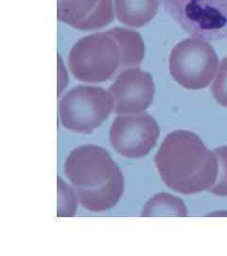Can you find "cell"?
Listing matches in <instances>:
<instances>
[{
	"instance_id": "obj_4",
	"label": "cell",
	"mask_w": 227,
	"mask_h": 256,
	"mask_svg": "<svg viewBox=\"0 0 227 256\" xmlns=\"http://www.w3.org/2000/svg\"><path fill=\"white\" fill-rule=\"evenodd\" d=\"M167 14L188 34L207 41L227 37V0H160Z\"/></svg>"
},
{
	"instance_id": "obj_8",
	"label": "cell",
	"mask_w": 227,
	"mask_h": 256,
	"mask_svg": "<svg viewBox=\"0 0 227 256\" xmlns=\"http://www.w3.org/2000/svg\"><path fill=\"white\" fill-rule=\"evenodd\" d=\"M113 99V111L118 115L144 112L153 104L155 86L152 75L138 68L118 74L108 90Z\"/></svg>"
},
{
	"instance_id": "obj_10",
	"label": "cell",
	"mask_w": 227,
	"mask_h": 256,
	"mask_svg": "<svg viewBox=\"0 0 227 256\" xmlns=\"http://www.w3.org/2000/svg\"><path fill=\"white\" fill-rule=\"evenodd\" d=\"M159 0H115L118 21L126 26L143 27L155 18Z\"/></svg>"
},
{
	"instance_id": "obj_12",
	"label": "cell",
	"mask_w": 227,
	"mask_h": 256,
	"mask_svg": "<svg viewBox=\"0 0 227 256\" xmlns=\"http://www.w3.org/2000/svg\"><path fill=\"white\" fill-rule=\"evenodd\" d=\"M214 152L218 158V176L209 192L219 196H227V146L218 147Z\"/></svg>"
},
{
	"instance_id": "obj_6",
	"label": "cell",
	"mask_w": 227,
	"mask_h": 256,
	"mask_svg": "<svg viewBox=\"0 0 227 256\" xmlns=\"http://www.w3.org/2000/svg\"><path fill=\"white\" fill-rule=\"evenodd\" d=\"M112 111L109 92L97 86H76L59 102L62 126L75 133H92L108 119Z\"/></svg>"
},
{
	"instance_id": "obj_9",
	"label": "cell",
	"mask_w": 227,
	"mask_h": 256,
	"mask_svg": "<svg viewBox=\"0 0 227 256\" xmlns=\"http://www.w3.org/2000/svg\"><path fill=\"white\" fill-rule=\"evenodd\" d=\"M57 18L80 30H95L114 20L112 0H57Z\"/></svg>"
},
{
	"instance_id": "obj_3",
	"label": "cell",
	"mask_w": 227,
	"mask_h": 256,
	"mask_svg": "<svg viewBox=\"0 0 227 256\" xmlns=\"http://www.w3.org/2000/svg\"><path fill=\"white\" fill-rule=\"evenodd\" d=\"M64 173L81 205L93 212L115 207L123 194V174L102 147L85 144L75 148L65 160Z\"/></svg>"
},
{
	"instance_id": "obj_5",
	"label": "cell",
	"mask_w": 227,
	"mask_h": 256,
	"mask_svg": "<svg viewBox=\"0 0 227 256\" xmlns=\"http://www.w3.org/2000/svg\"><path fill=\"white\" fill-rule=\"evenodd\" d=\"M219 59L213 46L198 37L185 39L170 55V72L183 88L199 90L209 86L218 70Z\"/></svg>"
},
{
	"instance_id": "obj_13",
	"label": "cell",
	"mask_w": 227,
	"mask_h": 256,
	"mask_svg": "<svg viewBox=\"0 0 227 256\" xmlns=\"http://www.w3.org/2000/svg\"><path fill=\"white\" fill-rule=\"evenodd\" d=\"M58 192H59V206L58 216H72L77 210V200L74 192L60 178H58Z\"/></svg>"
},
{
	"instance_id": "obj_11",
	"label": "cell",
	"mask_w": 227,
	"mask_h": 256,
	"mask_svg": "<svg viewBox=\"0 0 227 256\" xmlns=\"http://www.w3.org/2000/svg\"><path fill=\"white\" fill-rule=\"evenodd\" d=\"M188 216L184 202L170 194L160 192L146 203L141 216Z\"/></svg>"
},
{
	"instance_id": "obj_14",
	"label": "cell",
	"mask_w": 227,
	"mask_h": 256,
	"mask_svg": "<svg viewBox=\"0 0 227 256\" xmlns=\"http://www.w3.org/2000/svg\"><path fill=\"white\" fill-rule=\"evenodd\" d=\"M211 92L217 102L227 108V57L221 62L216 79L211 86Z\"/></svg>"
},
{
	"instance_id": "obj_2",
	"label": "cell",
	"mask_w": 227,
	"mask_h": 256,
	"mask_svg": "<svg viewBox=\"0 0 227 256\" xmlns=\"http://www.w3.org/2000/svg\"><path fill=\"white\" fill-rule=\"evenodd\" d=\"M155 162L163 182L174 192L184 194L209 190L218 176L215 152L188 130H175L165 138Z\"/></svg>"
},
{
	"instance_id": "obj_7",
	"label": "cell",
	"mask_w": 227,
	"mask_h": 256,
	"mask_svg": "<svg viewBox=\"0 0 227 256\" xmlns=\"http://www.w3.org/2000/svg\"><path fill=\"white\" fill-rule=\"evenodd\" d=\"M160 135L156 120L145 112L119 115L110 128V144L128 158H140L155 146Z\"/></svg>"
},
{
	"instance_id": "obj_1",
	"label": "cell",
	"mask_w": 227,
	"mask_h": 256,
	"mask_svg": "<svg viewBox=\"0 0 227 256\" xmlns=\"http://www.w3.org/2000/svg\"><path fill=\"white\" fill-rule=\"evenodd\" d=\"M144 56L145 45L137 32L114 28L81 38L68 54V66L77 80L102 82L138 68Z\"/></svg>"
}]
</instances>
